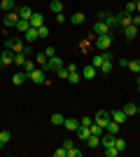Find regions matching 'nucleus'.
I'll return each mask as SVG.
<instances>
[{
	"label": "nucleus",
	"instance_id": "obj_49",
	"mask_svg": "<svg viewBox=\"0 0 140 157\" xmlns=\"http://www.w3.org/2000/svg\"><path fill=\"white\" fill-rule=\"evenodd\" d=\"M138 115H140V105H138Z\"/></svg>",
	"mask_w": 140,
	"mask_h": 157
},
{
	"label": "nucleus",
	"instance_id": "obj_10",
	"mask_svg": "<svg viewBox=\"0 0 140 157\" xmlns=\"http://www.w3.org/2000/svg\"><path fill=\"white\" fill-rule=\"evenodd\" d=\"M31 26H33V28L45 26V17H42L40 12H33V17H31Z\"/></svg>",
	"mask_w": 140,
	"mask_h": 157
},
{
	"label": "nucleus",
	"instance_id": "obj_34",
	"mask_svg": "<svg viewBox=\"0 0 140 157\" xmlns=\"http://www.w3.org/2000/svg\"><path fill=\"white\" fill-rule=\"evenodd\" d=\"M80 124H82V127H91V124H93V117H89V115H82V117H80Z\"/></svg>",
	"mask_w": 140,
	"mask_h": 157
},
{
	"label": "nucleus",
	"instance_id": "obj_22",
	"mask_svg": "<svg viewBox=\"0 0 140 157\" xmlns=\"http://www.w3.org/2000/svg\"><path fill=\"white\" fill-rule=\"evenodd\" d=\"M87 145H89V148H98V145H100V136H96V134H89Z\"/></svg>",
	"mask_w": 140,
	"mask_h": 157
},
{
	"label": "nucleus",
	"instance_id": "obj_29",
	"mask_svg": "<svg viewBox=\"0 0 140 157\" xmlns=\"http://www.w3.org/2000/svg\"><path fill=\"white\" fill-rule=\"evenodd\" d=\"M68 80H70V85H80V80H82V73L73 71L70 75H68Z\"/></svg>",
	"mask_w": 140,
	"mask_h": 157
},
{
	"label": "nucleus",
	"instance_id": "obj_51",
	"mask_svg": "<svg viewBox=\"0 0 140 157\" xmlns=\"http://www.w3.org/2000/svg\"><path fill=\"white\" fill-rule=\"evenodd\" d=\"M0 54H2V49H0Z\"/></svg>",
	"mask_w": 140,
	"mask_h": 157
},
{
	"label": "nucleus",
	"instance_id": "obj_16",
	"mask_svg": "<svg viewBox=\"0 0 140 157\" xmlns=\"http://www.w3.org/2000/svg\"><path fill=\"white\" fill-rule=\"evenodd\" d=\"M131 21H133V14H119V26L121 28H126V26H131Z\"/></svg>",
	"mask_w": 140,
	"mask_h": 157
},
{
	"label": "nucleus",
	"instance_id": "obj_26",
	"mask_svg": "<svg viewBox=\"0 0 140 157\" xmlns=\"http://www.w3.org/2000/svg\"><path fill=\"white\" fill-rule=\"evenodd\" d=\"M124 113H126V117L128 115H138V105L135 103H126L124 105Z\"/></svg>",
	"mask_w": 140,
	"mask_h": 157
},
{
	"label": "nucleus",
	"instance_id": "obj_45",
	"mask_svg": "<svg viewBox=\"0 0 140 157\" xmlns=\"http://www.w3.org/2000/svg\"><path fill=\"white\" fill-rule=\"evenodd\" d=\"M66 68L73 73V71H77V63H73V61H70V63H66Z\"/></svg>",
	"mask_w": 140,
	"mask_h": 157
},
{
	"label": "nucleus",
	"instance_id": "obj_28",
	"mask_svg": "<svg viewBox=\"0 0 140 157\" xmlns=\"http://www.w3.org/2000/svg\"><path fill=\"white\" fill-rule=\"evenodd\" d=\"M128 71H133V73H138L140 75V59H133V61H128V66H126Z\"/></svg>",
	"mask_w": 140,
	"mask_h": 157
},
{
	"label": "nucleus",
	"instance_id": "obj_38",
	"mask_svg": "<svg viewBox=\"0 0 140 157\" xmlns=\"http://www.w3.org/2000/svg\"><path fill=\"white\" fill-rule=\"evenodd\" d=\"M47 59H49V56H47L45 52H40V54H35V61H38V63H47Z\"/></svg>",
	"mask_w": 140,
	"mask_h": 157
},
{
	"label": "nucleus",
	"instance_id": "obj_43",
	"mask_svg": "<svg viewBox=\"0 0 140 157\" xmlns=\"http://www.w3.org/2000/svg\"><path fill=\"white\" fill-rule=\"evenodd\" d=\"M131 24H133V26H138V28H140V14H138V12L133 14V21H131Z\"/></svg>",
	"mask_w": 140,
	"mask_h": 157
},
{
	"label": "nucleus",
	"instance_id": "obj_24",
	"mask_svg": "<svg viewBox=\"0 0 140 157\" xmlns=\"http://www.w3.org/2000/svg\"><path fill=\"white\" fill-rule=\"evenodd\" d=\"M2 10H5V12H14V10H16V2H14V0H2Z\"/></svg>",
	"mask_w": 140,
	"mask_h": 157
},
{
	"label": "nucleus",
	"instance_id": "obj_25",
	"mask_svg": "<svg viewBox=\"0 0 140 157\" xmlns=\"http://www.w3.org/2000/svg\"><path fill=\"white\" fill-rule=\"evenodd\" d=\"M84 19H87V17H84V12H75V14H70V21H73V24H84Z\"/></svg>",
	"mask_w": 140,
	"mask_h": 157
},
{
	"label": "nucleus",
	"instance_id": "obj_42",
	"mask_svg": "<svg viewBox=\"0 0 140 157\" xmlns=\"http://www.w3.org/2000/svg\"><path fill=\"white\" fill-rule=\"evenodd\" d=\"M45 54L49 56V59H52V56H56V49H54V47H47V49H45Z\"/></svg>",
	"mask_w": 140,
	"mask_h": 157
},
{
	"label": "nucleus",
	"instance_id": "obj_40",
	"mask_svg": "<svg viewBox=\"0 0 140 157\" xmlns=\"http://www.w3.org/2000/svg\"><path fill=\"white\" fill-rule=\"evenodd\" d=\"M114 145H117V150H124V148H126V141H121V138H114Z\"/></svg>",
	"mask_w": 140,
	"mask_h": 157
},
{
	"label": "nucleus",
	"instance_id": "obj_18",
	"mask_svg": "<svg viewBox=\"0 0 140 157\" xmlns=\"http://www.w3.org/2000/svg\"><path fill=\"white\" fill-rule=\"evenodd\" d=\"M114 134H110V131H105V136L100 138V145H103V148H105V145H114Z\"/></svg>",
	"mask_w": 140,
	"mask_h": 157
},
{
	"label": "nucleus",
	"instance_id": "obj_15",
	"mask_svg": "<svg viewBox=\"0 0 140 157\" xmlns=\"http://www.w3.org/2000/svg\"><path fill=\"white\" fill-rule=\"evenodd\" d=\"M16 12H19V17H21V19H31V17H33V10H31V7H26V5L16 7Z\"/></svg>",
	"mask_w": 140,
	"mask_h": 157
},
{
	"label": "nucleus",
	"instance_id": "obj_36",
	"mask_svg": "<svg viewBox=\"0 0 140 157\" xmlns=\"http://www.w3.org/2000/svg\"><path fill=\"white\" fill-rule=\"evenodd\" d=\"M80 155H82V150L77 148V145H73V148L68 150V157H80Z\"/></svg>",
	"mask_w": 140,
	"mask_h": 157
},
{
	"label": "nucleus",
	"instance_id": "obj_4",
	"mask_svg": "<svg viewBox=\"0 0 140 157\" xmlns=\"http://www.w3.org/2000/svg\"><path fill=\"white\" fill-rule=\"evenodd\" d=\"M28 80H33L35 85H45L47 82V73L42 71V68H35L33 73H28Z\"/></svg>",
	"mask_w": 140,
	"mask_h": 157
},
{
	"label": "nucleus",
	"instance_id": "obj_20",
	"mask_svg": "<svg viewBox=\"0 0 140 157\" xmlns=\"http://www.w3.org/2000/svg\"><path fill=\"white\" fill-rule=\"evenodd\" d=\"M124 35H126V40H133L135 35H138V26H133V24L126 26V28H124Z\"/></svg>",
	"mask_w": 140,
	"mask_h": 157
},
{
	"label": "nucleus",
	"instance_id": "obj_47",
	"mask_svg": "<svg viewBox=\"0 0 140 157\" xmlns=\"http://www.w3.org/2000/svg\"><path fill=\"white\" fill-rule=\"evenodd\" d=\"M138 94H140V78H138Z\"/></svg>",
	"mask_w": 140,
	"mask_h": 157
},
{
	"label": "nucleus",
	"instance_id": "obj_9",
	"mask_svg": "<svg viewBox=\"0 0 140 157\" xmlns=\"http://www.w3.org/2000/svg\"><path fill=\"white\" fill-rule=\"evenodd\" d=\"M26 80H28V75H26L23 71H19V73H14V75H12V85H14V87H21Z\"/></svg>",
	"mask_w": 140,
	"mask_h": 157
},
{
	"label": "nucleus",
	"instance_id": "obj_31",
	"mask_svg": "<svg viewBox=\"0 0 140 157\" xmlns=\"http://www.w3.org/2000/svg\"><path fill=\"white\" fill-rule=\"evenodd\" d=\"M119 122H114V120H112V122H110V124H107V129L105 131H110V134H114V136H117V134H119Z\"/></svg>",
	"mask_w": 140,
	"mask_h": 157
},
{
	"label": "nucleus",
	"instance_id": "obj_30",
	"mask_svg": "<svg viewBox=\"0 0 140 157\" xmlns=\"http://www.w3.org/2000/svg\"><path fill=\"white\" fill-rule=\"evenodd\" d=\"M49 7H52V12H54V14L63 12V2H61V0H52V5H49Z\"/></svg>",
	"mask_w": 140,
	"mask_h": 157
},
{
	"label": "nucleus",
	"instance_id": "obj_2",
	"mask_svg": "<svg viewBox=\"0 0 140 157\" xmlns=\"http://www.w3.org/2000/svg\"><path fill=\"white\" fill-rule=\"evenodd\" d=\"M19 12L14 10V12H5V17H2V26L5 28H16V24H19Z\"/></svg>",
	"mask_w": 140,
	"mask_h": 157
},
{
	"label": "nucleus",
	"instance_id": "obj_23",
	"mask_svg": "<svg viewBox=\"0 0 140 157\" xmlns=\"http://www.w3.org/2000/svg\"><path fill=\"white\" fill-rule=\"evenodd\" d=\"M63 115H61V113H52V124L54 127H63Z\"/></svg>",
	"mask_w": 140,
	"mask_h": 157
},
{
	"label": "nucleus",
	"instance_id": "obj_37",
	"mask_svg": "<svg viewBox=\"0 0 140 157\" xmlns=\"http://www.w3.org/2000/svg\"><path fill=\"white\" fill-rule=\"evenodd\" d=\"M126 14H135V0H131V2H126V10H124Z\"/></svg>",
	"mask_w": 140,
	"mask_h": 157
},
{
	"label": "nucleus",
	"instance_id": "obj_12",
	"mask_svg": "<svg viewBox=\"0 0 140 157\" xmlns=\"http://www.w3.org/2000/svg\"><path fill=\"white\" fill-rule=\"evenodd\" d=\"M110 117H112L114 122L124 124V122H126V113H124V110H110Z\"/></svg>",
	"mask_w": 140,
	"mask_h": 157
},
{
	"label": "nucleus",
	"instance_id": "obj_5",
	"mask_svg": "<svg viewBox=\"0 0 140 157\" xmlns=\"http://www.w3.org/2000/svg\"><path fill=\"white\" fill-rule=\"evenodd\" d=\"M5 49H12V52L16 54V52H23V45H21L16 38H7L5 40Z\"/></svg>",
	"mask_w": 140,
	"mask_h": 157
},
{
	"label": "nucleus",
	"instance_id": "obj_3",
	"mask_svg": "<svg viewBox=\"0 0 140 157\" xmlns=\"http://www.w3.org/2000/svg\"><path fill=\"white\" fill-rule=\"evenodd\" d=\"M93 122L100 124L103 129H107V124L112 122V117H110V113H107V110H98V113H93Z\"/></svg>",
	"mask_w": 140,
	"mask_h": 157
},
{
	"label": "nucleus",
	"instance_id": "obj_41",
	"mask_svg": "<svg viewBox=\"0 0 140 157\" xmlns=\"http://www.w3.org/2000/svg\"><path fill=\"white\" fill-rule=\"evenodd\" d=\"M38 33H40V38H47V35H49V28H47V26H40V28H38Z\"/></svg>",
	"mask_w": 140,
	"mask_h": 157
},
{
	"label": "nucleus",
	"instance_id": "obj_7",
	"mask_svg": "<svg viewBox=\"0 0 140 157\" xmlns=\"http://www.w3.org/2000/svg\"><path fill=\"white\" fill-rule=\"evenodd\" d=\"M93 33H96V35H105V33H110V26H107L105 21H96V24H93Z\"/></svg>",
	"mask_w": 140,
	"mask_h": 157
},
{
	"label": "nucleus",
	"instance_id": "obj_44",
	"mask_svg": "<svg viewBox=\"0 0 140 157\" xmlns=\"http://www.w3.org/2000/svg\"><path fill=\"white\" fill-rule=\"evenodd\" d=\"M68 19V17H66V14H63V12H59V14H56V21H59V24H63V21H66Z\"/></svg>",
	"mask_w": 140,
	"mask_h": 157
},
{
	"label": "nucleus",
	"instance_id": "obj_32",
	"mask_svg": "<svg viewBox=\"0 0 140 157\" xmlns=\"http://www.w3.org/2000/svg\"><path fill=\"white\" fill-rule=\"evenodd\" d=\"M26 59H28V56H26L23 52H16V54H14V63H19V66L26 63Z\"/></svg>",
	"mask_w": 140,
	"mask_h": 157
},
{
	"label": "nucleus",
	"instance_id": "obj_50",
	"mask_svg": "<svg viewBox=\"0 0 140 157\" xmlns=\"http://www.w3.org/2000/svg\"><path fill=\"white\" fill-rule=\"evenodd\" d=\"M0 5H2V0H0Z\"/></svg>",
	"mask_w": 140,
	"mask_h": 157
},
{
	"label": "nucleus",
	"instance_id": "obj_17",
	"mask_svg": "<svg viewBox=\"0 0 140 157\" xmlns=\"http://www.w3.org/2000/svg\"><path fill=\"white\" fill-rule=\"evenodd\" d=\"M75 134H77V138H80V141H87L89 138V134H91V131H89V127H77V131H75Z\"/></svg>",
	"mask_w": 140,
	"mask_h": 157
},
{
	"label": "nucleus",
	"instance_id": "obj_6",
	"mask_svg": "<svg viewBox=\"0 0 140 157\" xmlns=\"http://www.w3.org/2000/svg\"><path fill=\"white\" fill-rule=\"evenodd\" d=\"M23 40H26V42H31V45H33L35 40H40V33H38V28H33V26H31L26 33H23Z\"/></svg>",
	"mask_w": 140,
	"mask_h": 157
},
{
	"label": "nucleus",
	"instance_id": "obj_19",
	"mask_svg": "<svg viewBox=\"0 0 140 157\" xmlns=\"http://www.w3.org/2000/svg\"><path fill=\"white\" fill-rule=\"evenodd\" d=\"M28 28H31V19H19V24H16V31H19L21 35H23V33H26Z\"/></svg>",
	"mask_w": 140,
	"mask_h": 157
},
{
	"label": "nucleus",
	"instance_id": "obj_8",
	"mask_svg": "<svg viewBox=\"0 0 140 157\" xmlns=\"http://www.w3.org/2000/svg\"><path fill=\"white\" fill-rule=\"evenodd\" d=\"M96 75H98V68H96V66H91V63L82 71V78H84V80H93Z\"/></svg>",
	"mask_w": 140,
	"mask_h": 157
},
{
	"label": "nucleus",
	"instance_id": "obj_1",
	"mask_svg": "<svg viewBox=\"0 0 140 157\" xmlns=\"http://www.w3.org/2000/svg\"><path fill=\"white\" fill-rule=\"evenodd\" d=\"M93 45H96L98 52H107V49L112 47V35H110V33H105V35H96V42H93Z\"/></svg>",
	"mask_w": 140,
	"mask_h": 157
},
{
	"label": "nucleus",
	"instance_id": "obj_11",
	"mask_svg": "<svg viewBox=\"0 0 140 157\" xmlns=\"http://www.w3.org/2000/svg\"><path fill=\"white\" fill-rule=\"evenodd\" d=\"M63 127H66L68 131H77V127H80V120H75V117H66V120H63Z\"/></svg>",
	"mask_w": 140,
	"mask_h": 157
},
{
	"label": "nucleus",
	"instance_id": "obj_14",
	"mask_svg": "<svg viewBox=\"0 0 140 157\" xmlns=\"http://www.w3.org/2000/svg\"><path fill=\"white\" fill-rule=\"evenodd\" d=\"M0 59H2V63H5V66H9V63L14 61V52H12V49H2Z\"/></svg>",
	"mask_w": 140,
	"mask_h": 157
},
{
	"label": "nucleus",
	"instance_id": "obj_46",
	"mask_svg": "<svg viewBox=\"0 0 140 157\" xmlns=\"http://www.w3.org/2000/svg\"><path fill=\"white\" fill-rule=\"evenodd\" d=\"M135 12L140 14V0H135Z\"/></svg>",
	"mask_w": 140,
	"mask_h": 157
},
{
	"label": "nucleus",
	"instance_id": "obj_48",
	"mask_svg": "<svg viewBox=\"0 0 140 157\" xmlns=\"http://www.w3.org/2000/svg\"><path fill=\"white\" fill-rule=\"evenodd\" d=\"M2 66H5V63H2V59H0V68H2Z\"/></svg>",
	"mask_w": 140,
	"mask_h": 157
},
{
	"label": "nucleus",
	"instance_id": "obj_39",
	"mask_svg": "<svg viewBox=\"0 0 140 157\" xmlns=\"http://www.w3.org/2000/svg\"><path fill=\"white\" fill-rule=\"evenodd\" d=\"M54 157H68L66 148H63V145H61V148H56V150H54Z\"/></svg>",
	"mask_w": 140,
	"mask_h": 157
},
{
	"label": "nucleus",
	"instance_id": "obj_27",
	"mask_svg": "<svg viewBox=\"0 0 140 157\" xmlns=\"http://www.w3.org/2000/svg\"><path fill=\"white\" fill-rule=\"evenodd\" d=\"M21 68H23V73H26V75H28V73H33L35 68H38V66L33 63V59H26V63L21 66Z\"/></svg>",
	"mask_w": 140,
	"mask_h": 157
},
{
	"label": "nucleus",
	"instance_id": "obj_21",
	"mask_svg": "<svg viewBox=\"0 0 140 157\" xmlns=\"http://www.w3.org/2000/svg\"><path fill=\"white\" fill-rule=\"evenodd\" d=\"M9 138H12L9 131H0V150H5V145L9 143Z\"/></svg>",
	"mask_w": 140,
	"mask_h": 157
},
{
	"label": "nucleus",
	"instance_id": "obj_35",
	"mask_svg": "<svg viewBox=\"0 0 140 157\" xmlns=\"http://www.w3.org/2000/svg\"><path fill=\"white\" fill-rule=\"evenodd\" d=\"M56 75H59V78H63V80H68V75H70V71H68L66 66H63V68H59V71H56Z\"/></svg>",
	"mask_w": 140,
	"mask_h": 157
},
{
	"label": "nucleus",
	"instance_id": "obj_13",
	"mask_svg": "<svg viewBox=\"0 0 140 157\" xmlns=\"http://www.w3.org/2000/svg\"><path fill=\"white\" fill-rule=\"evenodd\" d=\"M98 73H100V75H110V73H112V59L103 61V66L98 68Z\"/></svg>",
	"mask_w": 140,
	"mask_h": 157
},
{
	"label": "nucleus",
	"instance_id": "obj_33",
	"mask_svg": "<svg viewBox=\"0 0 140 157\" xmlns=\"http://www.w3.org/2000/svg\"><path fill=\"white\" fill-rule=\"evenodd\" d=\"M105 155H107V157H117V155H119L117 145H105Z\"/></svg>",
	"mask_w": 140,
	"mask_h": 157
}]
</instances>
